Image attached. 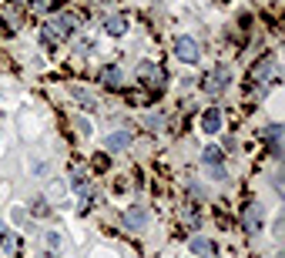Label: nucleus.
Wrapping results in <instances>:
<instances>
[{"label":"nucleus","mask_w":285,"mask_h":258,"mask_svg":"<svg viewBox=\"0 0 285 258\" xmlns=\"http://www.w3.org/2000/svg\"><path fill=\"white\" fill-rule=\"evenodd\" d=\"M228 81H232V67H228V64H218L212 74H208V77H205V91H208V94H221Z\"/></svg>","instance_id":"nucleus-1"},{"label":"nucleus","mask_w":285,"mask_h":258,"mask_svg":"<svg viewBox=\"0 0 285 258\" xmlns=\"http://www.w3.org/2000/svg\"><path fill=\"white\" fill-rule=\"evenodd\" d=\"M175 57L185 61V64H195L198 61V44L191 41V37H178V41H175Z\"/></svg>","instance_id":"nucleus-2"},{"label":"nucleus","mask_w":285,"mask_h":258,"mask_svg":"<svg viewBox=\"0 0 285 258\" xmlns=\"http://www.w3.org/2000/svg\"><path fill=\"white\" fill-rule=\"evenodd\" d=\"M242 225L248 228V232H259V228H262V205H259V202H248V205H245Z\"/></svg>","instance_id":"nucleus-3"},{"label":"nucleus","mask_w":285,"mask_h":258,"mask_svg":"<svg viewBox=\"0 0 285 258\" xmlns=\"http://www.w3.org/2000/svg\"><path fill=\"white\" fill-rule=\"evenodd\" d=\"M145 225H148V211H145V208H128V211H124V228L141 232Z\"/></svg>","instance_id":"nucleus-4"},{"label":"nucleus","mask_w":285,"mask_h":258,"mask_svg":"<svg viewBox=\"0 0 285 258\" xmlns=\"http://www.w3.org/2000/svg\"><path fill=\"white\" fill-rule=\"evenodd\" d=\"M104 31L111 34V37H124V34H128V17L124 14H111L104 20Z\"/></svg>","instance_id":"nucleus-5"},{"label":"nucleus","mask_w":285,"mask_h":258,"mask_svg":"<svg viewBox=\"0 0 285 258\" xmlns=\"http://www.w3.org/2000/svg\"><path fill=\"white\" fill-rule=\"evenodd\" d=\"M104 145H107V151H111V154H118V151H124V148L131 145V134H128V131H114Z\"/></svg>","instance_id":"nucleus-6"},{"label":"nucleus","mask_w":285,"mask_h":258,"mask_svg":"<svg viewBox=\"0 0 285 258\" xmlns=\"http://www.w3.org/2000/svg\"><path fill=\"white\" fill-rule=\"evenodd\" d=\"M141 77H145V81H151V84H155V94H158V91H161L164 88V71H161V67H155V64H151V67H141Z\"/></svg>","instance_id":"nucleus-7"},{"label":"nucleus","mask_w":285,"mask_h":258,"mask_svg":"<svg viewBox=\"0 0 285 258\" xmlns=\"http://www.w3.org/2000/svg\"><path fill=\"white\" fill-rule=\"evenodd\" d=\"M101 84H107V88H118V84H121V67L118 64H107V67H101Z\"/></svg>","instance_id":"nucleus-8"},{"label":"nucleus","mask_w":285,"mask_h":258,"mask_svg":"<svg viewBox=\"0 0 285 258\" xmlns=\"http://www.w3.org/2000/svg\"><path fill=\"white\" fill-rule=\"evenodd\" d=\"M218 128H221V114L218 111H205L202 114V131L205 134H215Z\"/></svg>","instance_id":"nucleus-9"},{"label":"nucleus","mask_w":285,"mask_h":258,"mask_svg":"<svg viewBox=\"0 0 285 258\" xmlns=\"http://www.w3.org/2000/svg\"><path fill=\"white\" fill-rule=\"evenodd\" d=\"M71 97L77 101V104H84V107H98V97H91L84 88H71Z\"/></svg>","instance_id":"nucleus-10"},{"label":"nucleus","mask_w":285,"mask_h":258,"mask_svg":"<svg viewBox=\"0 0 285 258\" xmlns=\"http://www.w3.org/2000/svg\"><path fill=\"white\" fill-rule=\"evenodd\" d=\"M191 251H195V255H212V242H208V238H202V235H195V238H191Z\"/></svg>","instance_id":"nucleus-11"},{"label":"nucleus","mask_w":285,"mask_h":258,"mask_svg":"<svg viewBox=\"0 0 285 258\" xmlns=\"http://www.w3.org/2000/svg\"><path fill=\"white\" fill-rule=\"evenodd\" d=\"M205 161L212 164V168H221V154H218V148H205Z\"/></svg>","instance_id":"nucleus-12"},{"label":"nucleus","mask_w":285,"mask_h":258,"mask_svg":"<svg viewBox=\"0 0 285 258\" xmlns=\"http://www.w3.org/2000/svg\"><path fill=\"white\" fill-rule=\"evenodd\" d=\"M41 41L47 44V47H54V44H57V31H54V27H44V31H41Z\"/></svg>","instance_id":"nucleus-13"},{"label":"nucleus","mask_w":285,"mask_h":258,"mask_svg":"<svg viewBox=\"0 0 285 258\" xmlns=\"http://www.w3.org/2000/svg\"><path fill=\"white\" fill-rule=\"evenodd\" d=\"M31 4H34V10H41V14L44 10H54V0H31Z\"/></svg>","instance_id":"nucleus-14"},{"label":"nucleus","mask_w":285,"mask_h":258,"mask_svg":"<svg viewBox=\"0 0 285 258\" xmlns=\"http://www.w3.org/2000/svg\"><path fill=\"white\" fill-rule=\"evenodd\" d=\"M71 185H74V188H84V175H81V168H74V171H71Z\"/></svg>","instance_id":"nucleus-15"},{"label":"nucleus","mask_w":285,"mask_h":258,"mask_svg":"<svg viewBox=\"0 0 285 258\" xmlns=\"http://www.w3.org/2000/svg\"><path fill=\"white\" fill-rule=\"evenodd\" d=\"M145 124H148V128H161V114H151V118H145Z\"/></svg>","instance_id":"nucleus-16"}]
</instances>
